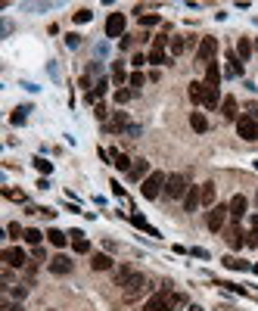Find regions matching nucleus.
Returning <instances> with one entry per match:
<instances>
[{"instance_id":"obj_46","label":"nucleus","mask_w":258,"mask_h":311,"mask_svg":"<svg viewBox=\"0 0 258 311\" xmlns=\"http://www.w3.org/2000/svg\"><path fill=\"white\" fill-rule=\"evenodd\" d=\"M146 62H150V60H146V56H140V53H137L134 60H131V65H134V69H140V65H146Z\"/></svg>"},{"instance_id":"obj_36","label":"nucleus","mask_w":258,"mask_h":311,"mask_svg":"<svg viewBox=\"0 0 258 311\" xmlns=\"http://www.w3.org/2000/svg\"><path fill=\"white\" fill-rule=\"evenodd\" d=\"M134 271H131V268H118V271H115V280H118V287H125V283H128V277H131Z\"/></svg>"},{"instance_id":"obj_48","label":"nucleus","mask_w":258,"mask_h":311,"mask_svg":"<svg viewBox=\"0 0 258 311\" xmlns=\"http://www.w3.org/2000/svg\"><path fill=\"white\" fill-rule=\"evenodd\" d=\"M112 193H115V196H125V187L118 181H112Z\"/></svg>"},{"instance_id":"obj_42","label":"nucleus","mask_w":258,"mask_h":311,"mask_svg":"<svg viewBox=\"0 0 258 311\" xmlns=\"http://www.w3.org/2000/svg\"><path fill=\"white\" fill-rule=\"evenodd\" d=\"M143 81H146V78H143L140 72H134L131 78H128V84H131V87H143Z\"/></svg>"},{"instance_id":"obj_11","label":"nucleus","mask_w":258,"mask_h":311,"mask_svg":"<svg viewBox=\"0 0 258 311\" xmlns=\"http://www.w3.org/2000/svg\"><path fill=\"white\" fill-rule=\"evenodd\" d=\"M227 208H230V218H234V221H239V218L246 215V208H249V199L243 196V193H236V196L230 199V206H227Z\"/></svg>"},{"instance_id":"obj_35","label":"nucleus","mask_w":258,"mask_h":311,"mask_svg":"<svg viewBox=\"0 0 258 311\" xmlns=\"http://www.w3.org/2000/svg\"><path fill=\"white\" fill-rule=\"evenodd\" d=\"M224 268H234V271H246L249 265H246V262H239V258H230V255H227V258H224Z\"/></svg>"},{"instance_id":"obj_28","label":"nucleus","mask_w":258,"mask_h":311,"mask_svg":"<svg viewBox=\"0 0 258 311\" xmlns=\"http://www.w3.org/2000/svg\"><path fill=\"white\" fill-rule=\"evenodd\" d=\"M202 94H205V84L202 81H193L190 84V100H193V103H202Z\"/></svg>"},{"instance_id":"obj_30","label":"nucleus","mask_w":258,"mask_h":311,"mask_svg":"<svg viewBox=\"0 0 258 311\" xmlns=\"http://www.w3.org/2000/svg\"><path fill=\"white\" fill-rule=\"evenodd\" d=\"M152 65H168V56L162 53V50H150V56H146Z\"/></svg>"},{"instance_id":"obj_45","label":"nucleus","mask_w":258,"mask_h":311,"mask_svg":"<svg viewBox=\"0 0 258 311\" xmlns=\"http://www.w3.org/2000/svg\"><path fill=\"white\" fill-rule=\"evenodd\" d=\"M6 230H10V237H16V240H19V237H25L22 224H10V228H6Z\"/></svg>"},{"instance_id":"obj_49","label":"nucleus","mask_w":258,"mask_h":311,"mask_svg":"<svg viewBox=\"0 0 258 311\" xmlns=\"http://www.w3.org/2000/svg\"><path fill=\"white\" fill-rule=\"evenodd\" d=\"M25 292H28L25 287H16V290H13V296H16V299H25Z\"/></svg>"},{"instance_id":"obj_21","label":"nucleus","mask_w":258,"mask_h":311,"mask_svg":"<svg viewBox=\"0 0 258 311\" xmlns=\"http://www.w3.org/2000/svg\"><path fill=\"white\" fill-rule=\"evenodd\" d=\"M47 237H50V243H53L56 249H63L65 243H68V233H63V230H56V228H50V230H47Z\"/></svg>"},{"instance_id":"obj_2","label":"nucleus","mask_w":258,"mask_h":311,"mask_svg":"<svg viewBox=\"0 0 258 311\" xmlns=\"http://www.w3.org/2000/svg\"><path fill=\"white\" fill-rule=\"evenodd\" d=\"M165 181H168V174H162V171H150V178L140 184L143 199H156V196H162V193H165Z\"/></svg>"},{"instance_id":"obj_50","label":"nucleus","mask_w":258,"mask_h":311,"mask_svg":"<svg viewBox=\"0 0 258 311\" xmlns=\"http://www.w3.org/2000/svg\"><path fill=\"white\" fill-rule=\"evenodd\" d=\"M6 311H22V305H10V308H6Z\"/></svg>"},{"instance_id":"obj_8","label":"nucleus","mask_w":258,"mask_h":311,"mask_svg":"<svg viewBox=\"0 0 258 311\" xmlns=\"http://www.w3.org/2000/svg\"><path fill=\"white\" fill-rule=\"evenodd\" d=\"M146 283H150V280H146L143 274H131V277H128V283L122 287V290H125V299H137V296L146 290Z\"/></svg>"},{"instance_id":"obj_9","label":"nucleus","mask_w":258,"mask_h":311,"mask_svg":"<svg viewBox=\"0 0 258 311\" xmlns=\"http://www.w3.org/2000/svg\"><path fill=\"white\" fill-rule=\"evenodd\" d=\"M75 271V262L68 255H56V258H50V274H56V277H68Z\"/></svg>"},{"instance_id":"obj_32","label":"nucleus","mask_w":258,"mask_h":311,"mask_svg":"<svg viewBox=\"0 0 258 311\" xmlns=\"http://www.w3.org/2000/svg\"><path fill=\"white\" fill-rule=\"evenodd\" d=\"M25 119H28V109H25V106H19V109H16V112L10 115V122H13V124H25Z\"/></svg>"},{"instance_id":"obj_47","label":"nucleus","mask_w":258,"mask_h":311,"mask_svg":"<svg viewBox=\"0 0 258 311\" xmlns=\"http://www.w3.org/2000/svg\"><path fill=\"white\" fill-rule=\"evenodd\" d=\"M65 44H68V47H78V44H81V38H78V35H68V38H65Z\"/></svg>"},{"instance_id":"obj_6","label":"nucleus","mask_w":258,"mask_h":311,"mask_svg":"<svg viewBox=\"0 0 258 311\" xmlns=\"http://www.w3.org/2000/svg\"><path fill=\"white\" fill-rule=\"evenodd\" d=\"M125 13H109V19H106V38H125Z\"/></svg>"},{"instance_id":"obj_18","label":"nucleus","mask_w":258,"mask_h":311,"mask_svg":"<svg viewBox=\"0 0 258 311\" xmlns=\"http://www.w3.org/2000/svg\"><path fill=\"white\" fill-rule=\"evenodd\" d=\"M68 237H72V246H75V252H81V255H84V252H90V243H87V237H84L81 230H72Z\"/></svg>"},{"instance_id":"obj_34","label":"nucleus","mask_w":258,"mask_h":311,"mask_svg":"<svg viewBox=\"0 0 258 311\" xmlns=\"http://www.w3.org/2000/svg\"><path fill=\"white\" fill-rule=\"evenodd\" d=\"M112 78L115 84H125V62H112Z\"/></svg>"},{"instance_id":"obj_16","label":"nucleus","mask_w":258,"mask_h":311,"mask_svg":"<svg viewBox=\"0 0 258 311\" xmlns=\"http://www.w3.org/2000/svg\"><path fill=\"white\" fill-rule=\"evenodd\" d=\"M202 106H205V109H215V106H221V87H209V84H205Z\"/></svg>"},{"instance_id":"obj_37","label":"nucleus","mask_w":258,"mask_h":311,"mask_svg":"<svg viewBox=\"0 0 258 311\" xmlns=\"http://www.w3.org/2000/svg\"><path fill=\"white\" fill-rule=\"evenodd\" d=\"M168 35H156V38H152V50H162V53H165V44H168Z\"/></svg>"},{"instance_id":"obj_19","label":"nucleus","mask_w":258,"mask_h":311,"mask_svg":"<svg viewBox=\"0 0 258 311\" xmlns=\"http://www.w3.org/2000/svg\"><path fill=\"white\" fill-rule=\"evenodd\" d=\"M90 268H93V271H109V268H112V258L103 255V252H97V255L90 258Z\"/></svg>"},{"instance_id":"obj_33","label":"nucleus","mask_w":258,"mask_h":311,"mask_svg":"<svg viewBox=\"0 0 258 311\" xmlns=\"http://www.w3.org/2000/svg\"><path fill=\"white\" fill-rule=\"evenodd\" d=\"M112 156H115V165L122 168V171H131V165H134V162H131V159H128L125 153H112Z\"/></svg>"},{"instance_id":"obj_38","label":"nucleus","mask_w":258,"mask_h":311,"mask_svg":"<svg viewBox=\"0 0 258 311\" xmlns=\"http://www.w3.org/2000/svg\"><path fill=\"white\" fill-rule=\"evenodd\" d=\"M168 47H171V53L177 56L180 50H184V38H171V41H168Z\"/></svg>"},{"instance_id":"obj_17","label":"nucleus","mask_w":258,"mask_h":311,"mask_svg":"<svg viewBox=\"0 0 258 311\" xmlns=\"http://www.w3.org/2000/svg\"><path fill=\"white\" fill-rule=\"evenodd\" d=\"M221 115H224L227 122H236V119H239V112H236V100H234V97H224V100H221Z\"/></svg>"},{"instance_id":"obj_23","label":"nucleus","mask_w":258,"mask_h":311,"mask_svg":"<svg viewBox=\"0 0 258 311\" xmlns=\"http://www.w3.org/2000/svg\"><path fill=\"white\" fill-rule=\"evenodd\" d=\"M236 56H239V60H249V56H252V41H249V38H239V44H236Z\"/></svg>"},{"instance_id":"obj_25","label":"nucleus","mask_w":258,"mask_h":311,"mask_svg":"<svg viewBox=\"0 0 258 311\" xmlns=\"http://www.w3.org/2000/svg\"><path fill=\"white\" fill-rule=\"evenodd\" d=\"M106 87H109V81H106V78H100L97 84H93V90L87 94V100H90V103H97V100H100L103 94H106Z\"/></svg>"},{"instance_id":"obj_14","label":"nucleus","mask_w":258,"mask_h":311,"mask_svg":"<svg viewBox=\"0 0 258 311\" xmlns=\"http://www.w3.org/2000/svg\"><path fill=\"white\" fill-rule=\"evenodd\" d=\"M131 181H146L150 178V162H146V159H134V165H131Z\"/></svg>"},{"instance_id":"obj_24","label":"nucleus","mask_w":258,"mask_h":311,"mask_svg":"<svg viewBox=\"0 0 258 311\" xmlns=\"http://www.w3.org/2000/svg\"><path fill=\"white\" fill-rule=\"evenodd\" d=\"M131 224H134V228H140V230H146L150 237H159V233H156V228H150V221H146L143 215H131Z\"/></svg>"},{"instance_id":"obj_7","label":"nucleus","mask_w":258,"mask_h":311,"mask_svg":"<svg viewBox=\"0 0 258 311\" xmlns=\"http://www.w3.org/2000/svg\"><path fill=\"white\" fill-rule=\"evenodd\" d=\"M215 50H218V41H215V38H202V41H199V50H196V62H199V65H209L212 56H215Z\"/></svg>"},{"instance_id":"obj_4","label":"nucleus","mask_w":258,"mask_h":311,"mask_svg":"<svg viewBox=\"0 0 258 311\" xmlns=\"http://www.w3.org/2000/svg\"><path fill=\"white\" fill-rule=\"evenodd\" d=\"M187 181H184V174H168V181H165V196L168 199H184L187 196Z\"/></svg>"},{"instance_id":"obj_13","label":"nucleus","mask_w":258,"mask_h":311,"mask_svg":"<svg viewBox=\"0 0 258 311\" xmlns=\"http://www.w3.org/2000/svg\"><path fill=\"white\" fill-rule=\"evenodd\" d=\"M224 240H227V246H230V249H239V246H246V233L239 230L236 224H234V228H227V230H224Z\"/></svg>"},{"instance_id":"obj_22","label":"nucleus","mask_w":258,"mask_h":311,"mask_svg":"<svg viewBox=\"0 0 258 311\" xmlns=\"http://www.w3.org/2000/svg\"><path fill=\"white\" fill-rule=\"evenodd\" d=\"M202 206H205V208L215 206V184H212V181L202 184Z\"/></svg>"},{"instance_id":"obj_27","label":"nucleus","mask_w":258,"mask_h":311,"mask_svg":"<svg viewBox=\"0 0 258 311\" xmlns=\"http://www.w3.org/2000/svg\"><path fill=\"white\" fill-rule=\"evenodd\" d=\"M125 124H128V115H125V112H115L112 119H109V124H106V128H109V131H122Z\"/></svg>"},{"instance_id":"obj_26","label":"nucleus","mask_w":258,"mask_h":311,"mask_svg":"<svg viewBox=\"0 0 258 311\" xmlns=\"http://www.w3.org/2000/svg\"><path fill=\"white\" fill-rule=\"evenodd\" d=\"M227 75H243V60H239L236 53H227Z\"/></svg>"},{"instance_id":"obj_15","label":"nucleus","mask_w":258,"mask_h":311,"mask_svg":"<svg viewBox=\"0 0 258 311\" xmlns=\"http://www.w3.org/2000/svg\"><path fill=\"white\" fill-rule=\"evenodd\" d=\"M205 84H209V87H221V65L215 60L205 65Z\"/></svg>"},{"instance_id":"obj_40","label":"nucleus","mask_w":258,"mask_h":311,"mask_svg":"<svg viewBox=\"0 0 258 311\" xmlns=\"http://www.w3.org/2000/svg\"><path fill=\"white\" fill-rule=\"evenodd\" d=\"M140 25L143 28H152V25H159V16H140Z\"/></svg>"},{"instance_id":"obj_5","label":"nucleus","mask_w":258,"mask_h":311,"mask_svg":"<svg viewBox=\"0 0 258 311\" xmlns=\"http://www.w3.org/2000/svg\"><path fill=\"white\" fill-rule=\"evenodd\" d=\"M236 134L243 140H255L258 137V122H255V115L249 112V115H239L236 119Z\"/></svg>"},{"instance_id":"obj_31","label":"nucleus","mask_w":258,"mask_h":311,"mask_svg":"<svg viewBox=\"0 0 258 311\" xmlns=\"http://www.w3.org/2000/svg\"><path fill=\"white\" fill-rule=\"evenodd\" d=\"M34 168H38L41 174H50V171H53V162H47L44 156H38V159H34Z\"/></svg>"},{"instance_id":"obj_12","label":"nucleus","mask_w":258,"mask_h":311,"mask_svg":"<svg viewBox=\"0 0 258 311\" xmlns=\"http://www.w3.org/2000/svg\"><path fill=\"white\" fill-rule=\"evenodd\" d=\"M199 206H202V187H190L187 196H184V208L187 212H196Z\"/></svg>"},{"instance_id":"obj_39","label":"nucleus","mask_w":258,"mask_h":311,"mask_svg":"<svg viewBox=\"0 0 258 311\" xmlns=\"http://www.w3.org/2000/svg\"><path fill=\"white\" fill-rule=\"evenodd\" d=\"M3 196H6V199H16V203H22V199H25V193H19V190H10V187H3Z\"/></svg>"},{"instance_id":"obj_10","label":"nucleus","mask_w":258,"mask_h":311,"mask_svg":"<svg viewBox=\"0 0 258 311\" xmlns=\"http://www.w3.org/2000/svg\"><path fill=\"white\" fill-rule=\"evenodd\" d=\"M0 258H3V262L10 265V268H22L25 262H28V258H25V249H19V246L3 249V255H0Z\"/></svg>"},{"instance_id":"obj_43","label":"nucleus","mask_w":258,"mask_h":311,"mask_svg":"<svg viewBox=\"0 0 258 311\" xmlns=\"http://www.w3.org/2000/svg\"><path fill=\"white\" fill-rule=\"evenodd\" d=\"M90 10H87V6H84V10H78V13H75V22H90Z\"/></svg>"},{"instance_id":"obj_41","label":"nucleus","mask_w":258,"mask_h":311,"mask_svg":"<svg viewBox=\"0 0 258 311\" xmlns=\"http://www.w3.org/2000/svg\"><path fill=\"white\" fill-rule=\"evenodd\" d=\"M128 100H131V90H125V87H122V90H115V103H122V106H125Z\"/></svg>"},{"instance_id":"obj_3","label":"nucleus","mask_w":258,"mask_h":311,"mask_svg":"<svg viewBox=\"0 0 258 311\" xmlns=\"http://www.w3.org/2000/svg\"><path fill=\"white\" fill-rule=\"evenodd\" d=\"M227 218H230V208L227 206H212L209 215H205V228H209L212 233H221V230H224V224H227Z\"/></svg>"},{"instance_id":"obj_20","label":"nucleus","mask_w":258,"mask_h":311,"mask_svg":"<svg viewBox=\"0 0 258 311\" xmlns=\"http://www.w3.org/2000/svg\"><path fill=\"white\" fill-rule=\"evenodd\" d=\"M190 128H193L196 134H205V131H209V122H205L202 112H193V115H190Z\"/></svg>"},{"instance_id":"obj_1","label":"nucleus","mask_w":258,"mask_h":311,"mask_svg":"<svg viewBox=\"0 0 258 311\" xmlns=\"http://www.w3.org/2000/svg\"><path fill=\"white\" fill-rule=\"evenodd\" d=\"M184 302V296H177V292H168V290H162V292H156L150 302H146V308L143 311H171L174 305H180Z\"/></svg>"},{"instance_id":"obj_29","label":"nucleus","mask_w":258,"mask_h":311,"mask_svg":"<svg viewBox=\"0 0 258 311\" xmlns=\"http://www.w3.org/2000/svg\"><path fill=\"white\" fill-rule=\"evenodd\" d=\"M22 240L28 243V246H38V243L44 240V233H41V230H34V228H28V230H25V237H22Z\"/></svg>"},{"instance_id":"obj_44","label":"nucleus","mask_w":258,"mask_h":311,"mask_svg":"<svg viewBox=\"0 0 258 311\" xmlns=\"http://www.w3.org/2000/svg\"><path fill=\"white\" fill-rule=\"evenodd\" d=\"M93 115H97V119H100V122H106V119H109V109H106V106H103V103H100L97 109H93Z\"/></svg>"}]
</instances>
